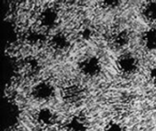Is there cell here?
<instances>
[{
	"instance_id": "6da1fadb",
	"label": "cell",
	"mask_w": 156,
	"mask_h": 131,
	"mask_svg": "<svg viewBox=\"0 0 156 131\" xmlns=\"http://www.w3.org/2000/svg\"><path fill=\"white\" fill-rule=\"evenodd\" d=\"M79 69L80 73L87 78H96L101 72L102 63L96 56H87L80 61Z\"/></svg>"
},
{
	"instance_id": "7a4b0ae2",
	"label": "cell",
	"mask_w": 156,
	"mask_h": 131,
	"mask_svg": "<svg viewBox=\"0 0 156 131\" xmlns=\"http://www.w3.org/2000/svg\"><path fill=\"white\" fill-rule=\"evenodd\" d=\"M139 59L133 53H123L119 56L116 60V66L120 72L124 75L130 76L137 72L139 68Z\"/></svg>"
},
{
	"instance_id": "3957f363",
	"label": "cell",
	"mask_w": 156,
	"mask_h": 131,
	"mask_svg": "<svg viewBox=\"0 0 156 131\" xmlns=\"http://www.w3.org/2000/svg\"><path fill=\"white\" fill-rule=\"evenodd\" d=\"M62 98L66 103L70 105H77L80 103L84 98V89L80 84L69 83L63 88Z\"/></svg>"
},
{
	"instance_id": "277c9868",
	"label": "cell",
	"mask_w": 156,
	"mask_h": 131,
	"mask_svg": "<svg viewBox=\"0 0 156 131\" xmlns=\"http://www.w3.org/2000/svg\"><path fill=\"white\" fill-rule=\"evenodd\" d=\"M32 96L38 101H48L55 95V88L48 81H39L32 88Z\"/></svg>"
},
{
	"instance_id": "5b68a950",
	"label": "cell",
	"mask_w": 156,
	"mask_h": 131,
	"mask_svg": "<svg viewBox=\"0 0 156 131\" xmlns=\"http://www.w3.org/2000/svg\"><path fill=\"white\" fill-rule=\"evenodd\" d=\"M58 13L52 6H46L42 8L37 15V20L39 25L47 29L54 27L58 24Z\"/></svg>"
},
{
	"instance_id": "8992f818",
	"label": "cell",
	"mask_w": 156,
	"mask_h": 131,
	"mask_svg": "<svg viewBox=\"0 0 156 131\" xmlns=\"http://www.w3.org/2000/svg\"><path fill=\"white\" fill-rule=\"evenodd\" d=\"M36 121L43 128L52 127L57 121L56 113L49 108H42L38 109L35 115Z\"/></svg>"
},
{
	"instance_id": "52a82bcc",
	"label": "cell",
	"mask_w": 156,
	"mask_h": 131,
	"mask_svg": "<svg viewBox=\"0 0 156 131\" xmlns=\"http://www.w3.org/2000/svg\"><path fill=\"white\" fill-rule=\"evenodd\" d=\"M48 44L53 50L58 52H63L69 49L70 41L66 34L62 32H58L50 36Z\"/></svg>"
},
{
	"instance_id": "ba28073f",
	"label": "cell",
	"mask_w": 156,
	"mask_h": 131,
	"mask_svg": "<svg viewBox=\"0 0 156 131\" xmlns=\"http://www.w3.org/2000/svg\"><path fill=\"white\" fill-rule=\"evenodd\" d=\"M87 120L81 116H72L65 123L66 131H88Z\"/></svg>"
},
{
	"instance_id": "9c48e42d",
	"label": "cell",
	"mask_w": 156,
	"mask_h": 131,
	"mask_svg": "<svg viewBox=\"0 0 156 131\" xmlns=\"http://www.w3.org/2000/svg\"><path fill=\"white\" fill-rule=\"evenodd\" d=\"M131 36L127 30H118L112 34L111 42L112 46L118 49L125 48L130 42Z\"/></svg>"
},
{
	"instance_id": "30bf717a",
	"label": "cell",
	"mask_w": 156,
	"mask_h": 131,
	"mask_svg": "<svg viewBox=\"0 0 156 131\" xmlns=\"http://www.w3.org/2000/svg\"><path fill=\"white\" fill-rule=\"evenodd\" d=\"M144 47L149 51H156V27H150L142 36Z\"/></svg>"
},
{
	"instance_id": "8fae6325",
	"label": "cell",
	"mask_w": 156,
	"mask_h": 131,
	"mask_svg": "<svg viewBox=\"0 0 156 131\" xmlns=\"http://www.w3.org/2000/svg\"><path fill=\"white\" fill-rule=\"evenodd\" d=\"M143 16L149 23L156 25V1H149L143 7Z\"/></svg>"
},
{
	"instance_id": "7c38bea8",
	"label": "cell",
	"mask_w": 156,
	"mask_h": 131,
	"mask_svg": "<svg viewBox=\"0 0 156 131\" xmlns=\"http://www.w3.org/2000/svg\"><path fill=\"white\" fill-rule=\"evenodd\" d=\"M104 131H125V129L122 123L116 120H112L106 124Z\"/></svg>"
},
{
	"instance_id": "4fadbf2b",
	"label": "cell",
	"mask_w": 156,
	"mask_h": 131,
	"mask_svg": "<svg viewBox=\"0 0 156 131\" xmlns=\"http://www.w3.org/2000/svg\"><path fill=\"white\" fill-rule=\"evenodd\" d=\"M149 77L153 82L156 83V67H154L151 68V70L149 72Z\"/></svg>"
}]
</instances>
